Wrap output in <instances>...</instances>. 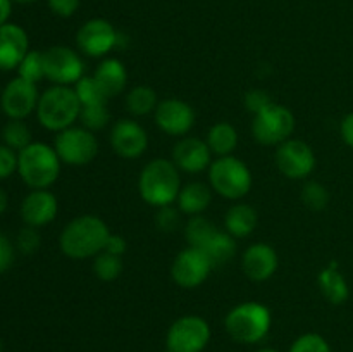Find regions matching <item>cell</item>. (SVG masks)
<instances>
[{
	"label": "cell",
	"mask_w": 353,
	"mask_h": 352,
	"mask_svg": "<svg viewBox=\"0 0 353 352\" xmlns=\"http://www.w3.org/2000/svg\"><path fill=\"white\" fill-rule=\"evenodd\" d=\"M109 226L95 214H83L69 221L59 237V247L69 259L95 257L103 251L109 238Z\"/></svg>",
	"instance_id": "1"
},
{
	"label": "cell",
	"mask_w": 353,
	"mask_h": 352,
	"mask_svg": "<svg viewBox=\"0 0 353 352\" xmlns=\"http://www.w3.org/2000/svg\"><path fill=\"white\" fill-rule=\"evenodd\" d=\"M181 190L179 169L169 159L157 157L143 166L138 176L140 197L152 207L172 206Z\"/></svg>",
	"instance_id": "2"
},
{
	"label": "cell",
	"mask_w": 353,
	"mask_h": 352,
	"mask_svg": "<svg viewBox=\"0 0 353 352\" xmlns=\"http://www.w3.org/2000/svg\"><path fill=\"white\" fill-rule=\"evenodd\" d=\"M61 159L54 147L41 141H31L17 152V173L33 190H47L61 175Z\"/></svg>",
	"instance_id": "3"
},
{
	"label": "cell",
	"mask_w": 353,
	"mask_h": 352,
	"mask_svg": "<svg viewBox=\"0 0 353 352\" xmlns=\"http://www.w3.org/2000/svg\"><path fill=\"white\" fill-rule=\"evenodd\" d=\"M81 114V102L74 88L64 85H54L40 95L37 106V117L41 126L48 131L65 130L74 126Z\"/></svg>",
	"instance_id": "4"
},
{
	"label": "cell",
	"mask_w": 353,
	"mask_h": 352,
	"mask_svg": "<svg viewBox=\"0 0 353 352\" xmlns=\"http://www.w3.org/2000/svg\"><path fill=\"white\" fill-rule=\"evenodd\" d=\"M271 324L272 316L269 307L255 300L234 306L224 320L228 335L238 344H259L269 333Z\"/></svg>",
	"instance_id": "5"
},
{
	"label": "cell",
	"mask_w": 353,
	"mask_h": 352,
	"mask_svg": "<svg viewBox=\"0 0 353 352\" xmlns=\"http://www.w3.org/2000/svg\"><path fill=\"white\" fill-rule=\"evenodd\" d=\"M209 183L214 192L230 200H240L252 188V171L241 159L224 155L212 161L209 168Z\"/></svg>",
	"instance_id": "6"
},
{
	"label": "cell",
	"mask_w": 353,
	"mask_h": 352,
	"mask_svg": "<svg viewBox=\"0 0 353 352\" xmlns=\"http://www.w3.org/2000/svg\"><path fill=\"white\" fill-rule=\"evenodd\" d=\"M295 131V116L285 106L272 102L259 114H255L252 121V135L261 145L278 147L279 144L292 138Z\"/></svg>",
	"instance_id": "7"
},
{
	"label": "cell",
	"mask_w": 353,
	"mask_h": 352,
	"mask_svg": "<svg viewBox=\"0 0 353 352\" xmlns=\"http://www.w3.org/2000/svg\"><path fill=\"white\" fill-rule=\"evenodd\" d=\"M54 148L64 164L86 166L99 154V141L85 126H71L55 135Z\"/></svg>",
	"instance_id": "8"
},
{
	"label": "cell",
	"mask_w": 353,
	"mask_h": 352,
	"mask_svg": "<svg viewBox=\"0 0 353 352\" xmlns=\"http://www.w3.org/2000/svg\"><path fill=\"white\" fill-rule=\"evenodd\" d=\"M210 342V326L202 316L186 314L169 326L165 335V351L202 352Z\"/></svg>",
	"instance_id": "9"
},
{
	"label": "cell",
	"mask_w": 353,
	"mask_h": 352,
	"mask_svg": "<svg viewBox=\"0 0 353 352\" xmlns=\"http://www.w3.org/2000/svg\"><path fill=\"white\" fill-rule=\"evenodd\" d=\"M276 166L279 173L290 179H305L314 173L317 164L316 154L307 141L288 138L276 148Z\"/></svg>",
	"instance_id": "10"
},
{
	"label": "cell",
	"mask_w": 353,
	"mask_h": 352,
	"mask_svg": "<svg viewBox=\"0 0 353 352\" xmlns=\"http://www.w3.org/2000/svg\"><path fill=\"white\" fill-rule=\"evenodd\" d=\"M83 69L85 66L81 57L72 48L55 45L43 50L45 78L54 85H76L83 78Z\"/></svg>",
	"instance_id": "11"
},
{
	"label": "cell",
	"mask_w": 353,
	"mask_h": 352,
	"mask_svg": "<svg viewBox=\"0 0 353 352\" xmlns=\"http://www.w3.org/2000/svg\"><path fill=\"white\" fill-rule=\"evenodd\" d=\"M214 264L202 248L186 247L174 257L171 266V276L181 289H196L209 278Z\"/></svg>",
	"instance_id": "12"
},
{
	"label": "cell",
	"mask_w": 353,
	"mask_h": 352,
	"mask_svg": "<svg viewBox=\"0 0 353 352\" xmlns=\"http://www.w3.org/2000/svg\"><path fill=\"white\" fill-rule=\"evenodd\" d=\"M119 33L116 28L102 17L86 21L76 35L78 48L88 57H103L119 45Z\"/></svg>",
	"instance_id": "13"
},
{
	"label": "cell",
	"mask_w": 353,
	"mask_h": 352,
	"mask_svg": "<svg viewBox=\"0 0 353 352\" xmlns=\"http://www.w3.org/2000/svg\"><path fill=\"white\" fill-rule=\"evenodd\" d=\"M38 88L34 83L23 78L10 79L0 95V109L9 119H26L31 113H37Z\"/></svg>",
	"instance_id": "14"
},
{
	"label": "cell",
	"mask_w": 353,
	"mask_h": 352,
	"mask_svg": "<svg viewBox=\"0 0 353 352\" xmlns=\"http://www.w3.org/2000/svg\"><path fill=\"white\" fill-rule=\"evenodd\" d=\"M154 117L159 130L169 137H185L195 124L193 107L179 99H165L159 102Z\"/></svg>",
	"instance_id": "15"
},
{
	"label": "cell",
	"mask_w": 353,
	"mask_h": 352,
	"mask_svg": "<svg viewBox=\"0 0 353 352\" xmlns=\"http://www.w3.org/2000/svg\"><path fill=\"white\" fill-rule=\"evenodd\" d=\"M110 147L119 157L138 159L147 152L148 135L137 121L119 119L110 130Z\"/></svg>",
	"instance_id": "16"
},
{
	"label": "cell",
	"mask_w": 353,
	"mask_h": 352,
	"mask_svg": "<svg viewBox=\"0 0 353 352\" xmlns=\"http://www.w3.org/2000/svg\"><path fill=\"white\" fill-rule=\"evenodd\" d=\"M172 162L179 171L196 175L212 164V152L205 140L196 137H183L172 148Z\"/></svg>",
	"instance_id": "17"
},
{
	"label": "cell",
	"mask_w": 353,
	"mask_h": 352,
	"mask_svg": "<svg viewBox=\"0 0 353 352\" xmlns=\"http://www.w3.org/2000/svg\"><path fill=\"white\" fill-rule=\"evenodd\" d=\"M279 257L274 247L265 242L252 244L241 255V269L252 282H265L278 271Z\"/></svg>",
	"instance_id": "18"
},
{
	"label": "cell",
	"mask_w": 353,
	"mask_h": 352,
	"mask_svg": "<svg viewBox=\"0 0 353 352\" xmlns=\"http://www.w3.org/2000/svg\"><path fill=\"white\" fill-rule=\"evenodd\" d=\"M30 52L28 33L14 23L0 26V71L17 69L26 54Z\"/></svg>",
	"instance_id": "19"
},
{
	"label": "cell",
	"mask_w": 353,
	"mask_h": 352,
	"mask_svg": "<svg viewBox=\"0 0 353 352\" xmlns=\"http://www.w3.org/2000/svg\"><path fill=\"white\" fill-rule=\"evenodd\" d=\"M57 197L48 190H31L21 202V217L26 226L41 228L57 216Z\"/></svg>",
	"instance_id": "20"
},
{
	"label": "cell",
	"mask_w": 353,
	"mask_h": 352,
	"mask_svg": "<svg viewBox=\"0 0 353 352\" xmlns=\"http://www.w3.org/2000/svg\"><path fill=\"white\" fill-rule=\"evenodd\" d=\"M93 78H95V81L102 88L103 95L107 99H114V97H117L126 88L128 71L119 59L109 57L100 62L99 68L95 69Z\"/></svg>",
	"instance_id": "21"
},
{
	"label": "cell",
	"mask_w": 353,
	"mask_h": 352,
	"mask_svg": "<svg viewBox=\"0 0 353 352\" xmlns=\"http://www.w3.org/2000/svg\"><path fill=\"white\" fill-rule=\"evenodd\" d=\"M317 285H319L324 299L334 306L345 304L350 297V286H348L347 278L338 269V264L334 261L324 269H321V273L317 275Z\"/></svg>",
	"instance_id": "22"
},
{
	"label": "cell",
	"mask_w": 353,
	"mask_h": 352,
	"mask_svg": "<svg viewBox=\"0 0 353 352\" xmlns=\"http://www.w3.org/2000/svg\"><path fill=\"white\" fill-rule=\"evenodd\" d=\"M176 202H178L179 213L188 214V216H199L212 202V188L202 182H192L181 186Z\"/></svg>",
	"instance_id": "23"
},
{
	"label": "cell",
	"mask_w": 353,
	"mask_h": 352,
	"mask_svg": "<svg viewBox=\"0 0 353 352\" xmlns=\"http://www.w3.org/2000/svg\"><path fill=\"white\" fill-rule=\"evenodd\" d=\"M259 224V214L250 204H234L224 216L226 231L234 238H245L254 233Z\"/></svg>",
	"instance_id": "24"
},
{
	"label": "cell",
	"mask_w": 353,
	"mask_h": 352,
	"mask_svg": "<svg viewBox=\"0 0 353 352\" xmlns=\"http://www.w3.org/2000/svg\"><path fill=\"white\" fill-rule=\"evenodd\" d=\"M205 141L209 145L210 152L216 154L217 157L233 155L234 148L238 147V131L233 124L226 123V121H219V123L210 126Z\"/></svg>",
	"instance_id": "25"
},
{
	"label": "cell",
	"mask_w": 353,
	"mask_h": 352,
	"mask_svg": "<svg viewBox=\"0 0 353 352\" xmlns=\"http://www.w3.org/2000/svg\"><path fill=\"white\" fill-rule=\"evenodd\" d=\"M202 251L205 252L207 257L210 259L214 268H216V266L226 264V262L233 257L234 252H236L234 237H231L228 231H217V233L203 245Z\"/></svg>",
	"instance_id": "26"
},
{
	"label": "cell",
	"mask_w": 353,
	"mask_h": 352,
	"mask_svg": "<svg viewBox=\"0 0 353 352\" xmlns=\"http://www.w3.org/2000/svg\"><path fill=\"white\" fill-rule=\"evenodd\" d=\"M159 106L157 93L154 88L147 85L134 86L130 90V93L126 95V107L133 116L141 117L148 116V114L155 113Z\"/></svg>",
	"instance_id": "27"
},
{
	"label": "cell",
	"mask_w": 353,
	"mask_h": 352,
	"mask_svg": "<svg viewBox=\"0 0 353 352\" xmlns=\"http://www.w3.org/2000/svg\"><path fill=\"white\" fill-rule=\"evenodd\" d=\"M216 224L210 219H207L205 216L199 214V216H192L188 219L185 226V238L188 242L190 247L202 248L214 235L217 233Z\"/></svg>",
	"instance_id": "28"
},
{
	"label": "cell",
	"mask_w": 353,
	"mask_h": 352,
	"mask_svg": "<svg viewBox=\"0 0 353 352\" xmlns=\"http://www.w3.org/2000/svg\"><path fill=\"white\" fill-rule=\"evenodd\" d=\"M2 140L7 147L19 152L31 144V130L23 119H9L2 128Z\"/></svg>",
	"instance_id": "29"
},
{
	"label": "cell",
	"mask_w": 353,
	"mask_h": 352,
	"mask_svg": "<svg viewBox=\"0 0 353 352\" xmlns=\"http://www.w3.org/2000/svg\"><path fill=\"white\" fill-rule=\"evenodd\" d=\"M93 273L102 282H114L123 273V259L121 255L102 251L93 259Z\"/></svg>",
	"instance_id": "30"
},
{
	"label": "cell",
	"mask_w": 353,
	"mask_h": 352,
	"mask_svg": "<svg viewBox=\"0 0 353 352\" xmlns=\"http://www.w3.org/2000/svg\"><path fill=\"white\" fill-rule=\"evenodd\" d=\"M303 206L310 211H324L330 204V192L323 183L316 182V179H309L303 183L302 193H300Z\"/></svg>",
	"instance_id": "31"
},
{
	"label": "cell",
	"mask_w": 353,
	"mask_h": 352,
	"mask_svg": "<svg viewBox=\"0 0 353 352\" xmlns=\"http://www.w3.org/2000/svg\"><path fill=\"white\" fill-rule=\"evenodd\" d=\"M17 76L26 81L34 83L37 85L40 79L45 78L43 71V52L40 50H30L26 54V57L21 61V64L17 66Z\"/></svg>",
	"instance_id": "32"
},
{
	"label": "cell",
	"mask_w": 353,
	"mask_h": 352,
	"mask_svg": "<svg viewBox=\"0 0 353 352\" xmlns=\"http://www.w3.org/2000/svg\"><path fill=\"white\" fill-rule=\"evenodd\" d=\"M74 92L78 95L79 102H81V107L93 106V104H107V100H109L103 95L102 88H100L93 76H83L74 85Z\"/></svg>",
	"instance_id": "33"
},
{
	"label": "cell",
	"mask_w": 353,
	"mask_h": 352,
	"mask_svg": "<svg viewBox=\"0 0 353 352\" xmlns=\"http://www.w3.org/2000/svg\"><path fill=\"white\" fill-rule=\"evenodd\" d=\"M109 110H107V104H93V106L81 107V114H79V121L81 126H85L90 131L103 130L109 123Z\"/></svg>",
	"instance_id": "34"
},
{
	"label": "cell",
	"mask_w": 353,
	"mask_h": 352,
	"mask_svg": "<svg viewBox=\"0 0 353 352\" xmlns=\"http://www.w3.org/2000/svg\"><path fill=\"white\" fill-rule=\"evenodd\" d=\"M288 352H331V345L323 335L303 333L293 342Z\"/></svg>",
	"instance_id": "35"
},
{
	"label": "cell",
	"mask_w": 353,
	"mask_h": 352,
	"mask_svg": "<svg viewBox=\"0 0 353 352\" xmlns=\"http://www.w3.org/2000/svg\"><path fill=\"white\" fill-rule=\"evenodd\" d=\"M40 244H41V237H40V233L37 231V228H33V226L23 228L16 238L17 248H19V251L26 255L34 254V252L40 248Z\"/></svg>",
	"instance_id": "36"
},
{
	"label": "cell",
	"mask_w": 353,
	"mask_h": 352,
	"mask_svg": "<svg viewBox=\"0 0 353 352\" xmlns=\"http://www.w3.org/2000/svg\"><path fill=\"white\" fill-rule=\"evenodd\" d=\"M155 224L164 233H172L179 226V213L172 206L159 207L157 216H155Z\"/></svg>",
	"instance_id": "37"
},
{
	"label": "cell",
	"mask_w": 353,
	"mask_h": 352,
	"mask_svg": "<svg viewBox=\"0 0 353 352\" xmlns=\"http://www.w3.org/2000/svg\"><path fill=\"white\" fill-rule=\"evenodd\" d=\"M17 171V152L0 145V179H7Z\"/></svg>",
	"instance_id": "38"
},
{
	"label": "cell",
	"mask_w": 353,
	"mask_h": 352,
	"mask_svg": "<svg viewBox=\"0 0 353 352\" xmlns=\"http://www.w3.org/2000/svg\"><path fill=\"white\" fill-rule=\"evenodd\" d=\"M272 104L271 97L264 92V90H250L245 93V107L250 110L252 114H259Z\"/></svg>",
	"instance_id": "39"
},
{
	"label": "cell",
	"mask_w": 353,
	"mask_h": 352,
	"mask_svg": "<svg viewBox=\"0 0 353 352\" xmlns=\"http://www.w3.org/2000/svg\"><path fill=\"white\" fill-rule=\"evenodd\" d=\"M81 0H47L52 12L59 17H71L78 10Z\"/></svg>",
	"instance_id": "40"
},
{
	"label": "cell",
	"mask_w": 353,
	"mask_h": 352,
	"mask_svg": "<svg viewBox=\"0 0 353 352\" xmlns=\"http://www.w3.org/2000/svg\"><path fill=\"white\" fill-rule=\"evenodd\" d=\"M14 262V247L7 237L0 233V273L7 271Z\"/></svg>",
	"instance_id": "41"
},
{
	"label": "cell",
	"mask_w": 353,
	"mask_h": 352,
	"mask_svg": "<svg viewBox=\"0 0 353 352\" xmlns=\"http://www.w3.org/2000/svg\"><path fill=\"white\" fill-rule=\"evenodd\" d=\"M126 248H128L126 240H124L121 235L110 233L109 238H107L103 251L109 252V254H114V255H123L124 252H126Z\"/></svg>",
	"instance_id": "42"
},
{
	"label": "cell",
	"mask_w": 353,
	"mask_h": 352,
	"mask_svg": "<svg viewBox=\"0 0 353 352\" xmlns=\"http://www.w3.org/2000/svg\"><path fill=\"white\" fill-rule=\"evenodd\" d=\"M340 133H341V138H343L345 145L353 148V113H348L347 116L341 119Z\"/></svg>",
	"instance_id": "43"
},
{
	"label": "cell",
	"mask_w": 353,
	"mask_h": 352,
	"mask_svg": "<svg viewBox=\"0 0 353 352\" xmlns=\"http://www.w3.org/2000/svg\"><path fill=\"white\" fill-rule=\"evenodd\" d=\"M10 12H12V0H0V26L9 23Z\"/></svg>",
	"instance_id": "44"
},
{
	"label": "cell",
	"mask_w": 353,
	"mask_h": 352,
	"mask_svg": "<svg viewBox=\"0 0 353 352\" xmlns=\"http://www.w3.org/2000/svg\"><path fill=\"white\" fill-rule=\"evenodd\" d=\"M7 204H9V199H7V193L0 188V214L6 213Z\"/></svg>",
	"instance_id": "45"
},
{
	"label": "cell",
	"mask_w": 353,
	"mask_h": 352,
	"mask_svg": "<svg viewBox=\"0 0 353 352\" xmlns=\"http://www.w3.org/2000/svg\"><path fill=\"white\" fill-rule=\"evenodd\" d=\"M14 2H17V3H33V2H37V0H14Z\"/></svg>",
	"instance_id": "46"
},
{
	"label": "cell",
	"mask_w": 353,
	"mask_h": 352,
	"mask_svg": "<svg viewBox=\"0 0 353 352\" xmlns=\"http://www.w3.org/2000/svg\"><path fill=\"white\" fill-rule=\"evenodd\" d=\"M257 352H279V351H274V349H261V351Z\"/></svg>",
	"instance_id": "47"
},
{
	"label": "cell",
	"mask_w": 353,
	"mask_h": 352,
	"mask_svg": "<svg viewBox=\"0 0 353 352\" xmlns=\"http://www.w3.org/2000/svg\"><path fill=\"white\" fill-rule=\"evenodd\" d=\"M0 352H3V342H2V338H0Z\"/></svg>",
	"instance_id": "48"
}]
</instances>
